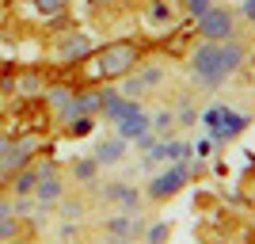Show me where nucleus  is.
Listing matches in <instances>:
<instances>
[{
	"label": "nucleus",
	"mask_w": 255,
	"mask_h": 244,
	"mask_svg": "<svg viewBox=\"0 0 255 244\" xmlns=\"http://www.w3.org/2000/svg\"><path fill=\"white\" fill-rule=\"evenodd\" d=\"M168 233H171V225H164V222L152 225V229H149V244H164V241H168Z\"/></svg>",
	"instance_id": "13"
},
{
	"label": "nucleus",
	"mask_w": 255,
	"mask_h": 244,
	"mask_svg": "<svg viewBox=\"0 0 255 244\" xmlns=\"http://www.w3.org/2000/svg\"><path fill=\"white\" fill-rule=\"evenodd\" d=\"M34 4H38V11H50V15L65 8V0H34Z\"/></svg>",
	"instance_id": "16"
},
{
	"label": "nucleus",
	"mask_w": 255,
	"mask_h": 244,
	"mask_svg": "<svg viewBox=\"0 0 255 244\" xmlns=\"http://www.w3.org/2000/svg\"><path fill=\"white\" fill-rule=\"evenodd\" d=\"M141 15L152 31H171V0H149L141 8Z\"/></svg>",
	"instance_id": "6"
},
{
	"label": "nucleus",
	"mask_w": 255,
	"mask_h": 244,
	"mask_svg": "<svg viewBox=\"0 0 255 244\" xmlns=\"http://www.w3.org/2000/svg\"><path fill=\"white\" fill-rule=\"evenodd\" d=\"M111 199H118V202H126V206H133V202H137V195L129 191V187H111Z\"/></svg>",
	"instance_id": "15"
},
{
	"label": "nucleus",
	"mask_w": 255,
	"mask_h": 244,
	"mask_svg": "<svg viewBox=\"0 0 255 244\" xmlns=\"http://www.w3.org/2000/svg\"><path fill=\"white\" fill-rule=\"evenodd\" d=\"M198 34H202V42H229L236 34V15L213 4L206 15H198Z\"/></svg>",
	"instance_id": "4"
},
{
	"label": "nucleus",
	"mask_w": 255,
	"mask_h": 244,
	"mask_svg": "<svg viewBox=\"0 0 255 244\" xmlns=\"http://www.w3.org/2000/svg\"><path fill=\"white\" fill-rule=\"evenodd\" d=\"M210 8H213V0H187V11H191L194 19H198V15H206Z\"/></svg>",
	"instance_id": "14"
},
{
	"label": "nucleus",
	"mask_w": 255,
	"mask_h": 244,
	"mask_svg": "<svg viewBox=\"0 0 255 244\" xmlns=\"http://www.w3.org/2000/svg\"><path fill=\"white\" fill-rule=\"evenodd\" d=\"M171 122H175V115H171V111H160L156 118H149V130H152V134H164Z\"/></svg>",
	"instance_id": "11"
},
{
	"label": "nucleus",
	"mask_w": 255,
	"mask_h": 244,
	"mask_svg": "<svg viewBox=\"0 0 255 244\" xmlns=\"http://www.w3.org/2000/svg\"><path fill=\"white\" fill-rule=\"evenodd\" d=\"M202 126L210 130L213 141H233L248 130V115L233 111V107H206L202 111Z\"/></svg>",
	"instance_id": "3"
},
{
	"label": "nucleus",
	"mask_w": 255,
	"mask_h": 244,
	"mask_svg": "<svg viewBox=\"0 0 255 244\" xmlns=\"http://www.w3.org/2000/svg\"><path fill=\"white\" fill-rule=\"evenodd\" d=\"M141 61V42L133 38H118V42L103 46V50L88 53L84 76L88 80H118V76L133 73V65Z\"/></svg>",
	"instance_id": "2"
},
{
	"label": "nucleus",
	"mask_w": 255,
	"mask_h": 244,
	"mask_svg": "<svg viewBox=\"0 0 255 244\" xmlns=\"http://www.w3.org/2000/svg\"><path fill=\"white\" fill-rule=\"evenodd\" d=\"M34 180H38V176H34V172H23V176H15V191H19V195L34 191Z\"/></svg>",
	"instance_id": "12"
},
{
	"label": "nucleus",
	"mask_w": 255,
	"mask_h": 244,
	"mask_svg": "<svg viewBox=\"0 0 255 244\" xmlns=\"http://www.w3.org/2000/svg\"><path fill=\"white\" fill-rule=\"evenodd\" d=\"M122 157H126V141H122V138L103 141V145L96 149V160H99V164H118Z\"/></svg>",
	"instance_id": "9"
},
{
	"label": "nucleus",
	"mask_w": 255,
	"mask_h": 244,
	"mask_svg": "<svg viewBox=\"0 0 255 244\" xmlns=\"http://www.w3.org/2000/svg\"><path fill=\"white\" fill-rule=\"evenodd\" d=\"M187 164H171V168H164L156 176V180H149V187H145V195H149L152 202H164V199H171L175 191H183V183H187Z\"/></svg>",
	"instance_id": "5"
},
{
	"label": "nucleus",
	"mask_w": 255,
	"mask_h": 244,
	"mask_svg": "<svg viewBox=\"0 0 255 244\" xmlns=\"http://www.w3.org/2000/svg\"><path fill=\"white\" fill-rule=\"evenodd\" d=\"M160 80H164V69H156V65H152V69H145V73H137V76H133V80H129V84H126V96H133V99H137L141 92H145V88H156Z\"/></svg>",
	"instance_id": "7"
},
{
	"label": "nucleus",
	"mask_w": 255,
	"mask_h": 244,
	"mask_svg": "<svg viewBox=\"0 0 255 244\" xmlns=\"http://www.w3.org/2000/svg\"><path fill=\"white\" fill-rule=\"evenodd\" d=\"M244 53H248L244 42H236V38H229V42H202L191 57V69L206 88H217L229 73H236L244 65Z\"/></svg>",
	"instance_id": "1"
},
{
	"label": "nucleus",
	"mask_w": 255,
	"mask_h": 244,
	"mask_svg": "<svg viewBox=\"0 0 255 244\" xmlns=\"http://www.w3.org/2000/svg\"><path fill=\"white\" fill-rule=\"evenodd\" d=\"M240 11H244L248 23H255V0H240Z\"/></svg>",
	"instance_id": "17"
},
{
	"label": "nucleus",
	"mask_w": 255,
	"mask_h": 244,
	"mask_svg": "<svg viewBox=\"0 0 255 244\" xmlns=\"http://www.w3.org/2000/svg\"><path fill=\"white\" fill-rule=\"evenodd\" d=\"M38 199H42V202H57V199H61V183H57V176H46V180L38 183Z\"/></svg>",
	"instance_id": "10"
},
{
	"label": "nucleus",
	"mask_w": 255,
	"mask_h": 244,
	"mask_svg": "<svg viewBox=\"0 0 255 244\" xmlns=\"http://www.w3.org/2000/svg\"><path fill=\"white\" fill-rule=\"evenodd\" d=\"M187 157H191V145L183 141H160L156 153H149V160H175V164H183Z\"/></svg>",
	"instance_id": "8"
}]
</instances>
